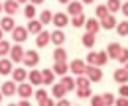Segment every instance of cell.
<instances>
[{
    "label": "cell",
    "instance_id": "obj_1",
    "mask_svg": "<svg viewBox=\"0 0 128 106\" xmlns=\"http://www.w3.org/2000/svg\"><path fill=\"white\" fill-rule=\"evenodd\" d=\"M85 77H87L91 83H98V81L102 79V71H100V67L87 65V67H85Z\"/></svg>",
    "mask_w": 128,
    "mask_h": 106
},
{
    "label": "cell",
    "instance_id": "obj_2",
    "mask_svg": "<svg viewBox=\"0 0 128 106\" xmlns=\"http://www.w3.org/2000/svg\"><path fill=\"white\" fill-rule=\"evenodd\" d=\"M22 63L26 65V67H36L38 63H40V53L36 51V49H28L26 53H24V59Z\"/></svg>",
    "mask_w": 128,
    "mask_h": 106
},
{
    "label": "cell",
    "instance_id": "obj_3",
    "mask_svg": "<svg viewBox=\"0 0 128 106\" xmlns=\"http://www.w3.org/2000/svg\"><path fill=\"white\" fill-rule=\"evenodd\" d=\"M24 53H26V51H24V47L20 45V43H16V45L10 47V53H8V55H10V61H12V63H22Z\"/></svg>",
    "mask_w": 128,
    "mask_h": 106
},
{
    "label": "cell",
    "instance_id": "obj_4",
    "mask_svg": "<svg viewBox=\"0 0 128 106\" xmlns=\"http://www.w3.org/2000/svg\"><path fill=\"white\" fill-rule=\"evenodd\" d=\"M85 67H87V63H85V61H81V59H73L71 63H69V71H71L75 77L85 75Z\"/></svg>",
    "mask_w": 128,
    "mask_h": 106
},
{
    "label": "cell",
    "instance_id": "obj_5",
    "mask_svg": "<svg viewBox=\"0 0 128 106\" xmlns=\"http://www.w3.org/2000/svg\"><path fill=\"white\" fill-rule=\"evenodd\" d=\"M16 92L20 94V98H30L34 94V87L30 85V83H18V89H16Z\"/></svg>",
    "mask_w": 128,
    "mask_h": 106
},
{
    "label": "cell",
    "instance_id": "obj_6",
    "mask_svg": "<svg viewBox=\"0 0 128 106\" xmlns=\"http://www.w3.org/2000/svg\"><path fill=\"white\" fill-rule=\"evenodd\" d=\"M12 39H14L16 43L26 41V39H28V30H26L24 26H16V28L12 30Z\"/></svg>",
    "mask_w": 128,
    "mask_h": 106
},
{
    "label": "cell",
    "instance_id": "obj_7",
    "mask_svg": "<svg viewBox=\"0 0 128 106\" xmlns=\"http://www.w3.org/2000/svg\"><path fill=\"white\" fill-rule=\"evenodd\" d=\"M51 24H55L57 30H63L65 26L69 24V18H67V14H63V12H57V14H53V18H51Z\"/></svg>",
    "mask_w": 128,
    "mask_h": 106
},
{
    "label": "cell",
    "instance_id": "obj_8",
    "mask_svg": "<svg viewBox=\"0 0 128 106\" xmlns=\"http://www.w3.org/2000/svg\"><path fill=\"white\" fill-rule=\"evenodd\" d=\"M100 22V28H104V30H114L116 28V18H114V14H106L102 20H98Z\"/></svg>",
    "mask_w": 128,
    "mask_h": 106
},
{
    "label": "cell",
    "instance_id": "obj_9",
    "mask_svg": "<svg viewBox=\"0 0 128 106\" xmlns=\"http://www.w3.org/2000/svg\"><path fill=\"white\" fill-rule=\"evenodd\" d=\"M16 83H12V81H6V83H2V89H0V92H2V96H14L16 94Z\"/></svg>",
    "mask_w": 128,
    "mask_h": 106
},
{
    "label": "cell",
    "instance_id": "obj_10",
    "mask_svg": "<svg viewBox=\"0 0 128 106\" xmlns=\"http://www.w3.org/2000/svg\"><path fill=\"white\" fill-rule=\"evenodd\" d=\"M49 41H51V31H46V30L40 31L38 37H36V45H38V47H46Z\"/></svg>",
    "mask_w": 128,
    "mask_h": 106
},
{
    "label": "cell",
    "instance_id": "obj_11",
    "mask_svg": "<svg viewBox=\"0 0 128 106\" xmlns=\"http://www.w3.org/2000/svg\"><path fill=\"white\" fill-rule=\"evenodd\" d=\"M26 79H28V71H26V69H22V67L12 69V81H14V83H24Z\"/></svg>",
    "mask_w": 128,
    "mask_h": 106
},
{
    "label": "cell",
    "instance_id": "obj_12",
    "mask_svg": "<svg viewBox=\"0 0 128 106\" xmlns=\"http://www.w3.org/2000/svg\"><path fill=\"white\" fill-rule=\"evenodd\" d=\"M18 8H20V4H18L16 0H6V2L2 4V10H4L8 16H14L18 12Z\"/></svg>",
    "mask_w": 128,
    "mask_h": 106
},
{
    "label": "cell",
    "instance_id": "obj_13",
    "mask_svg": "<svg viewBox=\"0 0 128 106\" xmlns=\"http://www.w3.org/2000/svg\"><path fill=\"white\" fill-rule=\"evenodd\" d=\"M42 28H44V24L40 22V20H30L28 22V26H26V30H28V33H34V35H38L40 31H42Z\"/></svg>",
    "mask_w": 128,
    "mask_h": 106
},
{
    "label": "cell",
    "instance_id": "obj_14",
    "mask_svg": "<svg viewBox=\"0 0 128 106\" xmlns=\"http://www.w3.org/2000/svg\"><path fill=\"white\" fill-rule=\"evenodd\" d=\"M85 30L89 31V33H95L96 35V31L100 30V22H98L96 18H89V20L85 22Z\"/></svg>",
    "mask_w": 128,
    "mask_h": 106
},
{
    "label": "cell",
    "instance_id": "obj_15",
    "mask_svg": "<svg viewBox=\"0 0 128 106\" xmlns=\"http://www.w3.org/2000/svg\"><path fill=\"white\" fill-rule=\"evenodd\" d=\"M67 14L71 16H77V14H83V2H69L67 4Z\"/></svg>",
    "mask_w": 128,
    "mask_h": 106
},
{
    "label": "cell",
    "instance_id": "obj_16",
    "mask_svg": "<svg viewBox=\"0 0 128 106\" xmlns=\"http://www.w3.org/2000/svg\"><path fill=\"white\" fill-rule=\"evenodd\" d=\"M65 39H67V35H65L61 30H55V31H51V41L55 43L57 47H61L65 43Z\"/></svg>",
    "mask_w": 128,
    "mask_h": 106
},
{
    "label": "cell",
    "instance_id": "obj_17",
    "mask_svg": "<svg viewBox=\"0 0 128 106\" xmlns=\"http://www.w3.org/2000/svg\"><path fill=\"white\" fill-rule=\"evenodd\" d=\"M0 28H2V31H12L14 28H16V24H14V18H12V16H6V18H2V20H0Z\"/></svg>",
    "mask_w": 128,
    "mask_h": 106
},
{
    "label": "cell",
    "instance_id": "obj_18",
    "mask_svg": "<svg viewBox=\"0 0 128 106\" xmlns=\"http://www.w3.org/2000/svg\"><path fill=\"white\" fill-rule=\"evenodd\" d=\"M12 61L10 59H6V57H2L0 59V75H10L12 73Z\"/></svg>",
    "mask_w": 128,
    "mask_h": 106
},
{
    "label": "cell",
    "instance_id": "obj_19",
    "mask_svg": "<svg viewBox=\"0 0 128 106\" xmlns=\"http://www.w3.org/2000/svg\"><path fill=\"white\" fill-rule=\"evenodd\" d=\"M55 81V73L51 69H44L42 71V85H53Z\"/></svg>",
    "mask_w": 128,
    "mask_h": 106
},
{
    "label": "cell",
    "instance_id": "obj_20",
    "mask_svg": "<svg viewBox=\"0 0 128 106\" xmlns=\"http://www.w3.org/2000/svg\"><path fill=\"white\" fill-rule=\"evenodd\" d=\"M65 94H67V91H65V87L61 85V83L51 87V96H53V98H57V100H59V98H63Z\"/></svg>",
    "mask_w": 128,
    "mask_h": 106
},
{
    "label": "cell",
    "instance_id": "obj_21",
    "mask_svg": "<svg viewBox=\"0 0 128 106\" xmlns=\"http://www.w3.org/2000/svg\"><path fill=\"white\" fill-rule=\"evenodd\" d=\"M112 77H114V81H116L118 85H126L128 83V73L124 71V69H116Z\"/></svg>",
    "mask_w": 128,
    "mask_h": 106
},
{
    "label": "cell",
    "instance_id": "obj_22",
    "mask_svg": "<svg viewBox=\"0 0 128 106\" xmlns=\"http://www.w3.org/2000/svg\"><path fill=\"white\" fill-rule=\"evenodd\" d=\"M120 49H122L120 43H110V45L106 47V55H108V59H116L118 53H120Z\"/></svg>",
    "mask_w": 128,
    "mask_h": 106
},
{
    "label": "cell",
    "instance_id": "obj_23",
    "mask_svg": "<svg viewBox=\"0 0 128 106\" xmlns=\"http://www.w3.org/2000/svg\"><path fill=\"white\" fill-rule=\"evenodd\" d=\"M59 83H61V85L65 87V91H67V92H69V91H75V79H73V77H69V75H63Z\"/></svg>",
    "mask_w": 128,
    "mask_h": 106
},
{
    "label": "cell",
    "instance_id": "obj_24",
    "mask_svg": "<svg viewBox=\"0 0 128 106\" xmlns=\"http://www.w3.org/2000/svg\"><path fill=\"white\" fill-rule=\"evenodd\" d=\"M53 61H55V63L67 61V51H65L63 47H55V51H53Z\"/></svg>",
    "mask_w": 128,
    "mask_h": 106
},
{
    "label": "cell",
    "instance_id": "obj_25",
    "mask_svg": "<svg viewBox=\"0 0 128 106\" xmlns=\"http://www.w3.org/2000/svg\"><path fill=\"white\" fill-rule=\"evenodd\" d=\"M81 41H83V45L87 47V49H93V45H95V41H96V35L87 31V33L83 35V39H81Z\"/></svg>",
    "mask_w": 128,
    "mask_h": 106
},
{
    "label": "cell",
    "instance_id": "obj_26",
    "mask_svg": "<svg viewBox=\"0 0 128 106\" xmlns=\"http://www.w3.org/2000/svg\"><path fill=\"white\" fill-rule=\"evenodd\" d=\"M28 79H30V85H42V71H38V69H32L30 71V75H28Z\"/></svg>",
    "mask_w": 128,
    "mask_h": 106
},
{
    "label": "cell",
    "instance_id": "obj_27",
    "mask_svg": "<svg viewBox=\"0 0 128 106\" xmlns=\"http://www.w3.org/2000/svg\"><path fill=\"white\" fill-rule=\"evenodd\" d=\"M106 10H108V14H114V12H118L120 10V6H122V2L120 0H106Z\"/></svg>",
    "mask_w": 128,
    "mask_h": 106
},
{
    "label": "cell",
    "instance_id": "obj_28",
    "mask_svg": "<svg viewBox=\"0 0 128 106\" xmlns=\"http://www.w3.org/2000/svg\"><path fill=\"white\" fill-rule=\"evenodd\" d=\"M67 71H69V65H67V63H55V65H53V73H55V75H59V77H63V75H67Z\"/></svg>",
    "mask_w": 128,
    "mask_h": 106
},
{
    "label": "cell",
    "instance_id": "obj_29",
    "mask_svg": "<svg viewBox=\"0 0 128 106\" xmlns=\"http://www.w3.org/2000/svg\"><path fill=\"white\" fill-rule=\"evenodd\" d=\"M83 87H91V81H89L85 75L75 77V89H83Z\"/></svg>",
    "mask_w": 128,
    "mask_h": 106
},
{
    "label": "cell",
    "instance_id": "obj_30",
    "mask_svg": "<svg viewBox=\"0 0 128 106\" xmlns=\"http://www.w3.org/2000/svg\"><path fill=\"white\" fill-rule=\"evenodd\" d=\"M85 22H87V18H85L83 14H77V16H73V18H71L73 28H83V26H85Z\"/></svg>",
    "mask_w": 128,
    "mask_h": 106
},
{
    "label": "cell",
    "instance_id": "obj_31",
    "mask_svg": "<svg viewBox=\"0 0 128 106\" xmlns=\"http://www.w3.org/2000/svg\"><path fill=\"white\" fill-rule=\"evenodd\" d=\"M51 18H53V12L51 10H42V14H40V22L46 26V24H51Z\"/></svg>",
    "mask_w": 128,
    "mask_h": 106
},
{
    "label": "cell",
    "instance_id": "obj_32",
    "mask_svg": "<svg viewBox=\"0 0 128 106\" xmlns=\"http://www.w3.org/2000/svg\"><path fill=\"white\" fill-rule=\"evenodd\" d=\"M24 16H26L28 20H34V18H36V6H34V4H26V8H24Z\"/></svg>",
    "mask_w": 128,
    "mask_h": 106
},
{
    "label": "cell",
    "instance_id": "obj_33",
    "mask_svg": "<svg viewBox=\"0 0 128 106\" xmlns=\"http://www.w3.org/2000/svg\"><path fill=\"white\" fill-rule=\"evenodd\" d=\"M106 61H108V55H106V51H96V67H102Z\"/></svg>",
    "mask_w": 128,
    "mask_h": 106
},
{
    "label": "cell",
    "instance_id": "obj_34",
    "mask_svg": "<svg viewBox=\"0 0 128 106\" xmlns=\"http://www.w3.org/2000/svg\"><path fill=\"white\" fill-rule=\"evenodd\" d=\"M10 43L6 41V39H0V57H6L8 53H10Z\"/></svg>",
    "mask_w": 128,
    "mask_h": 106
},
{
    "label": "cell",
    "instance_id": "obj_35",
    "mask_svg": "<svg viewBox=\"0 0 128 106\" xmlns=\"http://www.w3.org/2000/svg\"><path fill=\"white\" fill-rule=\"evenodd\" d=\"M77 91V96L79 98H91L93 94H91V87H83V89H75Z\"/></svg>",
    "mask_w": 128,
    "mask_h": 106
},
{
    "label": "cell",
    "instance_id": "obj_36",
    "mask_svg": "<svg viewBox=\"0 0 128 106\" xmlns=\"http://www.w3.org/2000/svg\"><path fill=\"white\" fill-rule=\"evenodd\" d=\"M114 30L118 31V35H128V22H118Z\"/></svg>",
    "mask_w": 128,
    "mask_h": 106
},
{
    "label": "cell",
    "instance_id": "obj_37",
    "mask_svg": "<svg viewBox=\"0 0 128 106\" xmlns=\"http://www.w3.org/2000/svg\"><path fill=\"white\" fill-rule=\"evenodd\" d=\"M100 96H102V102H104V106H112V104H114V100H116L112 92H104V94H100Z\"/></svg>",
    "mask_w": 128,
    "mask_h": 106
},
{
    "label": "cell",
    "instance_id": "obj_38",
    "mask_svg": "<svg viewBox=\"0 0 128 106\" xmlns=\"http://www.w3.org/2000/svg\"><path fill=\"white\" fill-rule=\"evenodd\" d=\"M106 14H108V10H106V6H104V4L96 6V20H102Z\"/></svg>",
    "mask_w": 128,
    "mask_h": 106
},
{
    "label": "cell",
    "instance_id": "obj_39",
    "mask_svg": "<svg viewBox=\"0 0 128 106\" xmlns=\"http://www.w3.org/2000/svg\"><path fill=\"white\" fill-rule=\"evenodd\" d=\"M116 59L120 61V63H122V65H126V63H128V49H124V47H122V49H120V53H118V57H116Z\"/></svg>",
    "mask_w": 128,
    "mask_h": 106
},
{
    "label": "cell",
    "instance_id": "obj_40",
    "mask_svg": "<svg viewBox=\"0 0 128 106\" xmlns=\"http://www.w3.org/2000/svg\"><path fill=\"white\" fill-rule=\"evenodd\" d=\"M91 106H104L102 96H100V94H93V96H91Z\"/></svg>",
    "mask_w": 128,
    "mask_h": 106
},
{
    "label": "cell",
    "instance_id": "obj_41",
    "mask_svg": "<svg viewBox=\"0 0 128 106\" xmlns=\"http://www.w3.org/2000/svg\"><path fill=\"white\" fill-rule=\"evenodd\" d=\"M34 96H36L38 100H44V98H48V91H46V89H38V91L34 92Z\"/></svg>",
    "mask_w": 128,
    "mask_h": 106
},
{
    "label": "cell",
    "instance_id": "obj_42",
    "mask_svg": "<svg viewBox=\"0 0 128 106\" xmlns=\"http://www.w3.org/2000/svg\"><path fill=\"white\" fill-rule=\"evenodd\" d=\"M87 63H89V65H95V67H96V51L87 53Z\"/></svg>",
    "mask_w": 128,
    "mask_h": 106
},
{
    "label": "cell",
    "instance_id": "obj_43",
    "mask_svg": "<svg viewBox=\"0 0 128 106\" xmlns=\"http://www.w3.org/2000/svg\"><path fill=\"white\" fill-rule=\"evenodd\" d=\"M118 94H120V96H124V98H128V83L118 87Z\"/></svg>",
    "mask_w": 128,
    "mask_h": 106
},
{
    "label": "cell",
    "instance_id": "obj_44",
    "mask_svg": "<svg viewBox=\"0 0 128 106\" xmlns=\"http://www.w3.org/2000/svg\"><path fill=\"white\" fill-rule=\"evenodd\" d=\"M40 106H55V100H51V98H44V100H40Z\"/></svg>",
    "mask_w": 128,
    "mask_h": 106
},
{
    "label": "cell",
    "instance_id": "obj_45",
    "mask_svg": "<svg viewBox=\"0 0 128 106\" xmlns=\"http://www.w3.org/2000/svg\"><path fill=\"white\" fill-rule=\"evenodd\" d=\"M114 104H116V106H128V98H124V96H120L118 100H114Z\"/></svg>",
    "mask_w": 128,
    "mask_h": 106
},
{
    "label": "cell",
    "instance_id": "obj_46",
    "mask_svg": "<svg viewBox=\"0 0 128 106\" xmlns=\"http://www.w3.org/2000/svg\"><path fill=\"white\" fill-rule=\"evenodd\" d=\"M55 106H71V102H69V100H65V98H59V100L55 102Z\"/></svg>",
    "mask_w": 128,
    "mask_h": 106
},
{
    "label": "cell",
    "instance_id": "obj_47",
    "mask_svg": "<svg viewBox=\"0 0 128 106\" xmlns=\"http://www.w3.org/2000/svg\"><path fill=\"white\" fill-rule=\"evenodd\" d=\"M120 10H122V14H124V16L128 18V2H124V4L120 6Z\"/></svg>",
    "mask_w": 128,
    "mask_h": 106
},
{
    "label": "cell",
    "instance_id": "obj_48",
    "mask_svg": "<svg viewBox=\"0 0 128 106\" xmlns=\"http://www.w3.org/2000/svg\"><path fill=\"white\" fill-rule=\"evenodd\" d=\"M18 106H32L30 104V100H28V98H22V100H20V104Z\"/></svg>",
    "mask_w": 128,
    "mask_h": 106
},
{
    "label": "cell",
    "instance_id": "obj_49",
    "mask_svg": "<svg viewBox=\"0 0 128 106\" xmlns=\"http://www.w3.org/2000/svg\"><path fill=\"white\" fill-rule=\"evenodd\" d=\"M30 4H34V6H38V4H44V0H30Z\"/></svg>",
    "mask_w": 128,
    "mask_h": 106
},
{
    "label": "cell",
    "instance_id": "obj_50",
    "mask_svg": "<svg viewBox=\"0 0 128 106\" xmlns=\"http://www.w3.org/2000/svg\"><path fill=\"white\" fill-rule=\"evenodd\" d=\"M18 4H28V0H16Z\"/></svg>",
    "mask_w": 128,
    "mask_h": 106
},
{
    "label": "cell",
    "instance_id": "obj_51",
    "mask_svg": "<svg viewBox=\"0 0 128 106\" xmlns=\"http://www.w3.org/2000/svg\"><path fill=\"white\" fill-rule=\"evenodd\" d=\"M91 2H95V0H83V4H91Z\"/></svg>",
    "mask_w": 128,
    "mask_h": 106
},
{
    "label": "cell",
    "instance_id": "obj_52",
    "mask_svg": "<svg viewBox=\"0 0 128 106\" xmlns=\"http://www.w3.org/2000/svg\"><path fill=\"white\" fill-rule=\"evenodd\" d=\"M59 2H61V4H69L71 0H59Z\"/></svg>",
    "mask_w": 128,
    "mask_h": 106
},
{
    "label": "cell",
    "instance_id": "obj_53",
    "mask_svg": "<svg viewBox=\"0 0 128 106\" xmlns=\"http://www.w3.org/2000/svg\"><path fill=\"white\" fill-rule=\"evenodd\" d=\"M2 35H4V31H2V28H0V39H2Z\"/></svg>",
    "mask_w": 128,
    "mask_h": 106
},
{
    "label": "cell",
    "instance_id": "obj_54",
    "mask_svg": "<svg viewBox=\"0 0 128 106\" xmlns=\"http://www.w3.org/2000/svg\"><path fill=\"white\" fill-rule=\"evenodd\" d=\"M124 71H126V73H128V63H126V65H124Z\"/></svg>",
    "mask_w": 128,
    "mask_h": 106
},
{
    "label": "cell",
    "instance_id": "obj_55",
    "mask_svg": "<svg viewBox=\"0 0 128 106\" xmlns=\"http://www.w3.org/2000/svg\"><path fill=\"white\" fill-rule=\"evenodd\" d=\"M0 102H2V92H0Z\"/></svg>",
    "mask_w": 128,
    "mask_h": 106
},
{
    "label": "cell",
    "instance_id": "obj_56",
    "mask_svg": "<svg viewBox=\"0 0 128 106\" xmlns=\"http://www.w3.org/2000/svg\"><path fill=\"white\" fill-rule=\"evenodd\" d=\"M0 12H2V2H0Z\"/></svg>",
    "mask_w": 128,
    "mask_h": 106
},
{
    "label": "cell",
    "instance_id": "obj_57",
    "mask_svg": "<svg viewBox=\"0 0 128 106\" xmlns=\"http://www.w3.org/2000/svg\"><path fill=\"white\" fill-rule=\"evenodd\" d=\"M8 106H18V104H8Z\"/></svg>",
    "mask_w": 128,
    "mask_h": 106
}]
</instances>
